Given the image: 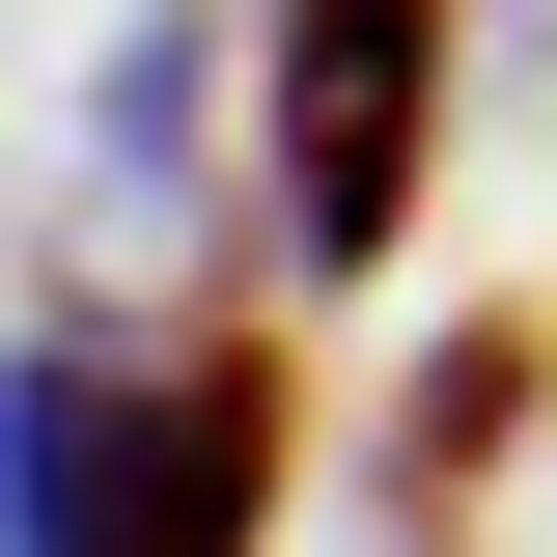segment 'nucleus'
Wrapping results in <instances>:
<instances>
[{
  "instance_id": "f257e3e1",
  "label": "nucleus",
  "mask_w": 557,
  "mask_h": 557,
  "mask_svg": "<svg viewBox=\"0 0 557 557\" xmlns=\"http://www.w3.org/2000/svg\"><path fill=\"white\" fill-rule=\"evenodd\" d=\"M446 28L474 0H278L251 28V168H278V251L307 278H391L418 168H446Z\"/></svg>"
},
{
  "instance_id": "f03ea898",
  "label": "nucleus",
  "mask_w": 557,
  "mask_h": 557,
  "mask_svg": "<svg viewBox=\"0 0 557 557\" xmlns=\"http://www.w3.org/2000/svg\"><path fill=\"white\" fill-rule=\"evenodd\" d=\"M278 474H307V362H278V335H196L168 391H139V502H112V530L139 557H223V530H278Z\"/></svg>"
},
{
  "instance_id": "7ed1b4c3",
  "label": "nucleus",
  "mask_w": 557,
  "mask_h": 557,
  "mask_svg": "<svg viewBox=\"0 0 557 557\" xmlns=\"http://www.w3.org/2000/svg\"><path fill=\"white\" fill-rule=\"evenodd\" d=\"M0 530L28 557H112V502H139V418H112V362H84V307H28V391H0Z\"/></svg>"
},
{
  "instance_id": "20e7f679",
  "label": "nucleus",
  "mask_w": 557,
  "mask_h": 557,
  "mask_svg": "<svg viewBox=\"0 0 557 557\" xmlns=\"http://www.w3.org/2000/svg\"><path fill=\"white\" fill-rule=\"evenodd\" d=\"M530 391H557V307H474V335H446V362L391 391V530H446V502H474L502 446H530Z\"/></svg>"
}]
</instances>
